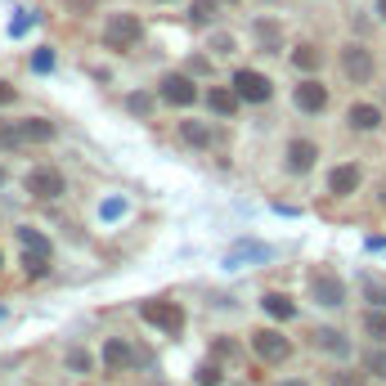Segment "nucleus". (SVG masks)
Here are the masks:
<instances>
[{"label": "nucleus", "instance_id": "f257e3e1", "mask_svg": "<svg viewBox=\"0 0 386 386\" xmlns=\"http://www.w3.org/2000/svg\"><path fill=\"white\" fill-rule=\"evenodd\" d=\"M139 36H144L139 14H113L104 23V45H108V50H135Z\"/></svg>", "mask_w": 386, "mask_h": 386}, {"label": "nucleus", "instance_id": "f03ea898", "mask_svg": "<svg viewBox=\"0 0 386 386\" xmlns=\"http://www.w3.org/2000/svg\"><path fill=\"white\" fill-rule=\"evenodd\" d=\"M139 315H144V323H153V328H162V332H171V337L185 328V310H180L175 301H144Z\"/></svg>", "mask_w": 386, "mask_h": 386}, {"label": "nucleus", "instance_id": "7ed1b4c3", "mask_svg": "<svg viewBox=\"0 0 386 386\" xmlns=\"http://www.w3.org/2000/svg\"><path fill=\"white\" fill-rule=\"evenodd\" d=\"M234 94H238V99H247V104H265L274 94V86H270V77H261V72L238 68L234 72Z\"/></svg>", "mask_w": 386, "mask_h": 386}, {"label": "nucleus", "instance_id": "20e7f679", "mask_svg": "<svg viewBox=\"0 0 386 386\" xmlns=\"http://www.w3.org/2000/svg\"><path fill=\"white\" fill-rule=\"evenodd\" d=\"M63 171H54V166H36V171L27 175V193L32 198H41V202H54V198H63Z\"/></svg>", "mask_w": 386, "mask_h": 386}, {"label": "nucleus", "instance_id": "39448f33", "mask_svg": "<svg viewBox=\"0 0 386 386\" xmlns=\"http://www.w3.org/2000/svg\"><path fill=\"white\" fill-rule=\"evenodd\" d=\"M251 346H256V355L265 359V364H283V359L292 355V342H287L283 332H274V328L251 332Z\"/></svg>", "mask_w": 386, "mask_h": 386}, {"label": "nucleus", "instance_id": "423d86ee", "mask_svg": "<svg viewBox=\"0 0 386 386\" xmlns=\"http://www.w3.org/2000/svg\"><path fill=\"white\" fill-rule=\"evenodd\" d=\"M342 72L355 81V86H368L373 81V54L364 50V45H346L342 50Z\"/></svg>", "mask_w": 386, "mask_h": 386}, {"label": "nucleus", "instance_id": "0eeeda50", "mask_svg": "<svg viewBox=\"0 0 386 386\" xmlns=\"http://www.w3.org/2000/svg\"><path fill=\"white\" fill-rule=\"evenodd\" d=\"M310 292H315L319 306H342V301H346V283L337 279V274L319 270V274H310Z\"/></svg>", "mask_w": 386, "mask_h": 386}, {"label": "nucleus", "instance_id": "6e6552de", "mask_svg": "<svg viewBox=\"0 0 386 386\" xmlns=\"http://www.w3.org/2000/svg\"><path fill=\"white\" fill-rule=\"evenodd\" d=\"M162 99L171 108H189L193 99H198V86H193L185 72H171V77H162Z\"/></svg>", "mask_w": 386, "mask_h": 386}, {"label": "nucleus", "instance_id": "1a4fd4ad", "mask_svg": "<svg viewBox=\"0 0 386 386\" xmlns=\"http://www.w3.org/2000/svg\"><path fill=\"white\" fill-rule=\"evenodd\" d=\"M297 108L301 113H323V108H328V90H323L315 77H306L297 86Z\"/></svg>", "mask_w": 386, "mask_h": 386}, {"label": "nucleus", "instance_id": "9d476101", "mask_svg": "<svg viewBox=\"0 0 386 386\" xmlns=\"http://www.w3.org/2000/svg\"><path fill=\"white\" fill-rule=\"evenodd\" d=\"M251 32H256V41H261L265 54H283V27L274 18H256V27H251Z\"/></svg>", "mask_w": 386, "mask_h": 386}, {"label": "nucleus", "instance_id": "9b49d317", "mask_svg": "<svg viewBox=\"0 0 386 386\" xmlns=\"http://www.w3.org/2000/svg\"><path fill=\"white\" fill-rule=\"evenodd\" d=\"M328 189L337 193V198H346V193H355L359 189V166H332V175H328Z\"/></svg>", "mask_w": 386, "mask_h": 386}, {"label": "nucleus", "instance_id": "f8f14e48", "mask_svg": "<svg viewBox=\"0 0 386 386\" xmlns=\"http://www.w3.org/2000/svg\"><path fill=\"white\" fill-rule=\"evenodd\" d=\"M315 158H319V149L310 139H292V144H287V166H292V171H310Z\"/></svg>", "mask_w": 386, "mask_h": 386}, {"label": "nucleus", "instance_id": "ddd939ff", "mask_svg": "<svg viewBox=\"0 0 386 386\" xmlns=\"http://www.w3.org/2000/svg\"><path fill=\"white\" fill-rule=\"evenodd\" d=\"M18 135H23V144H50L54 139V122H45V117H27V122H18Z\"/></svg>", "mask_w": 386, "mask_h": 386}, {"label": "nucleus", "instance_id": "4468645a", "mask_svg": "<svg viewBox=\"0 0 386 386\" xmlns=\"http://www.w3.org/2000/svg\"><path fill=\"white\" fill-rule=\"evenodd\" d=\"M104 364H108V368H130V364H139V355L130 351L126 342H117V337H113V342L104 346Z\"/></svg>", "mask_w": 386, "mask_h": 386}, {"label": "nucleus", "instance_id": "2eb2a0df", "mask_svg": "<svg viewBox=\"0 0 386 386\" xmlns=\"http://www.w3.org/2000/svg\"><path fill=\"white\" fill-rule=\"evenodd\" d=\"M261 306H265V315H274V319H283V323L297 315V306H292V297H287V292H265Z\"/></svg>", "mask_w": 386, "mask_h": 386}, {"label": "nucleus", "instance_id": "dca6fc26", "mask_svg": "<svg viewBox=\"0 0 386 386\" xmlns=\"http://www.w3.org/2000/svg\"><path fill=\"white\" fill-rule=\"evenodd\" d=\"M346 122H351L355 130H378L382 126V113L373 104H351V117H346Z\"/></svg>", "mask_w": 386, "mask_h": 386}, {"label": "nucleus", "instance_id": "f3484780", "mask_svg": "<svg viewBox=\"0 0 386 386\" xmlns=\"http://www.w3.org/2000/svg\"><path fill=\"white\" fill-rule=\"evenodd\" d=\"M207 104H211V113H220V117H234L238 113V94L225 90V86H211L207 90Z\"/></svg>", "mask_w": 386, "mask_h": 386}, {"label": "nucleus", "instance_id": "a211bd4d", "mask_svg": "<svg viewBox=\"0 0 386 386\" xmlns=\"http://www.w3.org/2000/svg\"><path fill=\"white\" fill-rule=\"evenodd\" d=\"M315 346H319V351H328V355H351V342H346L337 328H319L315 332Z\"/></svg>", "mask_w": 386, "mask_h": 386}, {"label": "nucleus", "instance_id": "6ab92c4d", "mask_svg": "<svg viewBox=\"0 0 386 386\" xmlns=\"http://www.w3.org/2000/svg\"><path fill=\"white\" fill-rule=\"evenodd\" d=\"M180 135H185V144H193V149H207V144H211V126L207 122H180Z\"/></svg>", "mask_w": 386, "mask_h": 386}, {"label": "nucleus", "instance_id": "aec40b11", "mask_svg": "<svg viewBox=\"0 0 386 386\" xmlns=\"http://www.w3.org/2000/svg\"><path fill=\"white\" fill-rule=\"evenodd\" d=\"M292 63H297L301 72H315V68L323 63V50H319V45H310V41H306V45H297V50H292Z\"/></svg>", "mask_w": 386, "mask_h": 386}, {"label": "nucleus", "instance_id": "412c9836", "mask_svg": "<svg viewBox=\"0 0 386 386\" xmlns=\"http://www.w3.org/2000/svg\"><path fill=\"white\" fill-rule=\"evenodd\" d=\"M18 243H23V251H45V256H50V238H45L41 229H27V225H23V229H18Z\"/></svg>", "mask_w": 386, "mask_h": 386}, {"label": "nucleus", "instance_id": "4be33fe9", "mask_svg": "<svg viewBox=\"0 0 386 386\" xmlns=\"http://www.w3.org/2000/svg\"><path fill=\"white\" fill-rule=\"evenodd\" d=\"M265 261V256H270V247H261V243H238L234 251H229V265H238V261Z\"/></svg>", "mask_w": 386, "mask_h": 386}, {"label": "nucleus", "instance_id": "5701e85b", "mask_svg": "<svg viewBox=\"0 0 386 386\" xmlns=\"http://www.w3.org/2000/svg\"><path fill=\"white\" fill-rule=\"evenodd\" d=\"M23 270H27L32 279H41V274H50V256H45V251H23Z\"/></svg>", "mask_w": 386, "mask_h": 386}, {"label": "nucleus", "instance_id": "b1692460", "mask_svg": "<svg viewBox=\"0 0 386 386\" xmlns=\"http://www.w3.org/2000/svg\"><path fill=\"white\" fill-rule=\"evenodd\" d=\"M220 378H225V373H220V364H216V359L198 364V373H193V382H198V386H220Z\"/></svg>", "mask_w": 386, "mask_h": 386}, {"label": "nucleus", "instance_id": "393cba45", "mask_svg": "<svg viewBox=\"0 0 386 386\" xmlns=\"http://www.w3.org/2000/svg\"><path fill=\"white\" fill-rule=\"evenodd\" d=\"M364 332L378 337V342H386V310H368V315H364Z\"/></svg>", "mask_w": 386, "mask_h": 386}, {"label": "nucleus", "instance_id": "a878e982", "mask_svg": "<svg viewBox=\"0 0 386 386\" xmlns=\"http://www.w3.org/2000/svg\"><path fill=\"white\" fill-rule=\"evenodd\" d=\"M0 149H5V153H14V149H23V135H18V126L0 122Z\"/></svg>", "mask_w": 386, "mask_h": 386}, {"label": "nucleus", "instance_id": "bb28decb", "mask_svg": "<svg viewBox=\"0 0 386 386\" xmlns=\"http://www.w3.org/2000/svg\"><path fill=\"white\" fill-rule=\"evenodd\" d=\"M68 368L72 373H90V355L81 351V346H72V351H68Z\"/></svg>", "mask_w": 386, "mask_h": 386}, {"label": "nucleus", "instance_id": "cd10ccee", "mask_svg": "<svg viewBox=\"0 0 386 386\" xmlns=\"http://www.w3.org/2000/svg\"><path fill=\"white\" fill-rule=\"evenodd\" d=\"M126 108H130L135 117H149V113H153V99H149V94H130V99H126Z\"/></svg>", "mask_w": 386, "mask_h": 386}, {"label": "nucleus", "instance_id": "c85d7f7f", "mask_svg": "<svg viewBox=\"0 0 386 386\" xmlns=\"http://www.w3.org/2000/svg\"><path fill=\"white\" fill-rule=\"evenodd\" d=\"M364 368L378 373V378H386V351H368V355H364Z\"/></svg>", "mask_w": 386, "mask_h": 386}, {"label": "nucleus", "instance_id": "c756f323", "mask_svg": "<svg viewBox=\"0 0 386 386\" xmlns=\"http://www.w3.org/2000/svg\"><path fill=\"white\" fill-rule=\"evenodd\" d=\"M359 287H364V297H368V301H378V306H386V287H382L378 279H364Z\"/></svg>", "mask_w": 386, "mask_h": 386}, {"label": "nucleus", "instance_id": "7c9ffc66", "mask_svg": "<svg viewBox=\"0 0 386 386\" xmlns=\"http://www.w3.org/2000/svg\"><path fill=\"white\" fill-rule=\"evenodd\" d=\"M216 14V0H193V23H207Z\"/></svg>", "mask_w": 386, "mask_h": 386}, {"label": "nucleus", "instance_id": "2f4dec72", "mask_svg": "<svg viewBox=\"0 0 386 386\" xmlns=\"http://www.w3.org/2000/svg\"><path fill=\"white\" fill-rule=\"evenodd\" d=\"M32 68H36V72H50V68H54V50H36V54H32Z\"/></svg>", "mask_w": 386, "mask_h": 386}, {"label": "nucleus", "instance_id": "473e14b6", "mask_svg": "<svg viewBox=\"0 0 386 386\" xmlns=\"http://www.w3.org/2000/svg\"><path fill=\"white\" fill-rule=\"evenodd\" d=\"M14 99H18V90L9 86V81H0V108H5V104H14Z\"/></svg>", "mask_w": 386, "mask_h": 386}, {"label": "nucleus", "instance_id": "72a5a7b5", "mask_svg": "<svg viewBox=\"0 0 386 386\" xmlns=\"http://www.w3.org/2000/svg\"><path fill=\"white\" fill-rule=\"evenodd\" d=\"M216 355H225V359H229V355H238V346L229 342V337H220V342H216Z\"/></svg>", "mask_w": 386, "mask_h": 386}, {"label": "nucleus", "instance_id": "f704fd0d", "mask_svg": "<svg viewBox=\"0 0 386 386\" xmlns=\"http://www.w3.org/2000/svg\"><path fill=\"white\" fill-rule=\"evenodd\" d=\"M332 386H364V382L351 378V373H332Z\"/></svg>", "mask_w": 386, "mask_h": 386}, {"label": "nucleus", "instance_id": "c9c22d12", "mask_svg": "<svg viewBox=\"0 0 386 386\" xmlns=\"http://www.w3.org/2000/svg\"><path fill=\"white\" fill-rule=\"evenodd\" d=\"M126 211V202H104V216H108V220H113V216H122Z\"/></svg>", "mask_w": 386, "mask_h": 386}, {"label": "nucleus", "instance_id": "e433bc0d", "mask_svg": "<svg viewBox=\"0 0 386 386\" xmlns=\"http://www.w3.org/2000/svg\"><path fill=\"white\" fill-rule=\"evenodd\" d=\"M283 386H310V382H301V378H297V382H283Z\"/></svg>", "mask_w": 386, "mask_h": 386}, {"label": "nucleus", "instance_id": "4c0bfd02", "mask_svg": "<svg viewBox=\"0 0 386 386\" xmlns=\"http://www.w3.org/2000/svg\"><path fill=\"white\" fill-rule=\"evenodd\" d=\"M378 9H382V18H386V0H378Z\"/></svg>", "mask_w": 386, "mask_h": 386}, {"label": "nucleus", "instance_id": "58836bf2", "mask_svg": "<svg viewBox=\"0 0 386 386\" xmlns=\"http://www.w3.org/2000/svg\"><path fill=\"white\" fill-rule=\"evenodd\" d=\"M0 185H5V166H0Z\"/></svg>", "mask_w": 386, "mask_h": 386}]
</instances>
